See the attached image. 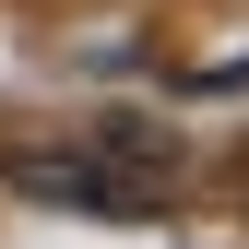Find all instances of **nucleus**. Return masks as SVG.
Returning a JSON list of instances; mask_svg holds the SVG:
<instances>
[{
    "mask_svg": "<svg viewBox=\"0 0 249 249\" xmlns=\"http://www.w3.org/2000/svg\"><path fill=\"white\" fill-rule=\"evenodd\" d=\"M24 202H59V213H166V154L142 131H107V142H12L0 154Z\"/></svg>",
    "mask_w": 249,
    "mask_h": 249,
    "instance_id": "obj_1",
    "label": "nucleus"
}]
</instances>
